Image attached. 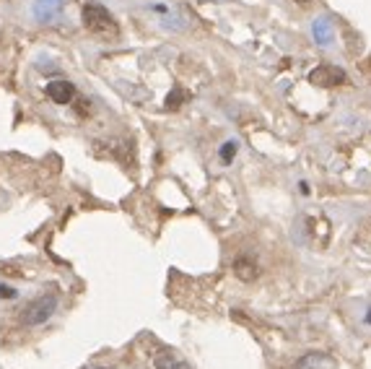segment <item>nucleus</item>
<instances>
[{
  "instance_id": "39448f33",
  "label": "nucleus",
  "mask_w": 371,
  "mask_h": 369,
  "mask_svg": "<svg viewBox=\"0 0 371 369\" xmlns=\"http://www.w3.org/2000/svg\"><path fill=\"white\" fill-rule=\"evenodd\" d=\"M338 367V361L332 359L330 354H322V351H317V354H306L296 369H335Z\"/></svg>"
},
{
  "instance_id": "20e7f679",
  "label": "nucleus",
  "mask_w": 371,
  "mask_h": 369,
  "mask_svg": "<svg viewBox=\"0 0 371 369\" xmlns=\"http://www.w3.org/2000/svg\"><path fill=\"white\" fill-rule=\"evenodd\" d=\"M309 81L317 83V86H335V83H343L345 81V73L340 68H332V65H322V68H314L309 73Z\"/></svg>"
},
{
  "instance_id": "9d476101",
  "label": "nucleus",
  "mask_w": 371,
  "mask_h": 369,
  "mask_svg": "<svg viewBox=\"0 0 371 369\" xmlns=\"http://www.w3.org/2000/svg\"><path fill=\"white\" fill-rule=\"evenodd\" d=\"M234 154H236V143H234V140H229L224 149H221V159L231 161V159H234Z\"/></svg>"
},
{
  "instance_id": "f03ea898",
  "label": "nucleus",
  "mask_w": 371,
  "mask_h": 369,
  "mask_svg": "<svg viewBox=\"0 0 371 369\" xmlns=\"http://www.w3.org/2000/svg\"><path fill=\"white\" fill-rule=\"evenodd\" d=\"M55 309H58V297H55V294H47V297L34 300L29 307L24 309V325H42L44 320L52 318Z\"/></svg>"
},
{
  "instance_id": "6e6552de",
  "label": "nucleus",
  "mask_w": 371,
  "mask_h": 369,
  "mask_svg": "<svg viewBox=\"0 0 371 369\" xmlns=\"http://www.w3.org/2000/svg\"><path fill=\"white\" fill-rule=\"evenodd\" d=\"M356 245H358V247H363V249H369V252H371V219L361 227L358 237H356Z\"/></svg>"
},
{
  "instance_id": "1a4fd4ad",
  "label": "nucleus",
  "mask_w": 371,
  "mask_h": 369,
  "mask_svg": "<svg viewBox=\"0 0 371 369\" xmlns=\"http://www.w3.org/2000/svg\"><path fill=\"white\" fill-rule=\"evenodd\" d=\"M182 99H185V91L182 89H174L169 97H166V110H176L179 104H182Z\"/></svg>"
},
{
  "instance_id": "f8f14e48",
  "label": "nucleus",
  "mask_w": 371,
  "mask_h": 369,
  "mask_svg": "<svg viewBox=\"0 0 371 369\" xmlns=\"http://www.w3.org/2000/svg\"><path fill=\"white\" fill-rule=\"evenodd\" d=\"M296 3H302V6H306V3H309V0H296Z\"/></svg>"
},
{
  "instance_id": "7ed1b4c3",
  "label": "nucleus",
  "mask_w": 371,
  "mask_h": 369,
  "mask_svg": "<svg viewBox=\"0 0 371 369\" xmlns=\"http://www.w3.org/2000/svg\"><path fill=\"white\" fill-rule=\"evenodd\" d=\"M47 97L55 101V104H68V101H73V97H76V86H73L70 81H65V79L49 81V83H47Z\"/></svg>"
},
{
  "instance_id": "423d86ee",
  "label": "nucleus",
  "mask_w": 371,
  "mask_h": 369,
  "mask_svg": "<svg viewBox=\"0 0 371 369\" xmlns=\"http://www.w3.org/2000/svg\"><path fill=\"white\" fill-rule=\"evenodd\" d=\"M234 273H236V279L254 281V279H257V273H260V268H257V263H254V260H249V258H236Z\"/></svg>"
},
{
  "instance_id": "f257e3e1",
  "label": "nucleus",
  "mask_w": 371,
  "mask_h": 369,
  "mask_svg": "<svg viewBox=\"0 0 371 369\" xmlns=\"http://www.w3.org/2000/svg\"><path fill=\"white\" fill-rule=\"evenodd\" d=\"M83 26L91 34H99V37H115L117 34V24L112 19V13L99 3L83 6Z\"/></svg>"
},
{
  "instance_id": "ddd939ff",
  "label": "nucleus",
  "mask_w": 371,
  "mask_h": 369,
  "mask_svg": "<svg viewBox=\"0 0 371 369\" xmlns=\"http://www.w3.org/2000/svg\"><path fill=\"white\" fill-rule=\"evenodd\" d=\"M366 320H369V322H371V312H369V315H366Z\"/></svg>"
},
{
  "instance_id": "0eeeda50",
  "label": "nucleus",
  "mask_w": 371,
  "mask_h": 369,
  "mask_svg": "<svg viewBox=\"0 0 371 369\" xmlns=\"http://www.w3.org/2000/svg\"><path fill=\"white\" fill-rule=\"evenodd\" d=\"M156 369H190V367L179 356H174L172 351H164V354L156 356Z\"/></svg>"
},
{
  "instance_id": "9b49d317",
  "label": "nucleus",
  "mask_w": 371,
  "mask_h": 369,
  "mask_svg": "<svg viewBox=\"0 0 371 369\" xmlns=\"http://www.w3.org/2000/svg\"><path fill=\"white\" fill-rule=\"evenodd\" d=\"M0 297H6V300H13V297H16V291L10 289V286H6V284H0Z\"/></svg>"
}]
</instances>
